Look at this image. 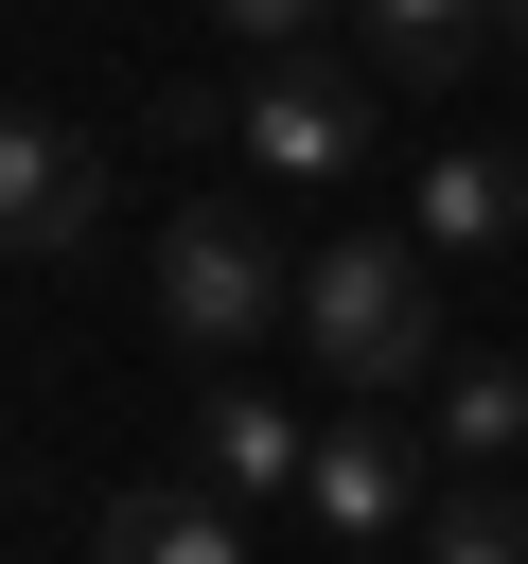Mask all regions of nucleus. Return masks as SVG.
I'll return each instance as SVG.
<instances>
[{
    "label": "nucleus",
    "mask_w": 528,
    "mask_h": 564,
    "mask_svg": "<svg viewBox=\"0 0 528 564\" xmlns=\"http://www.w3.org/2000/svg\"><path fill=\"white\" fill-rule=\"evenodd\" d=\"M422 476H440V441H422V423H387V405L352 388V405L317 423V458H299V511H317L334 546H387V529H422V511H440Z\"/></svg>",
    "instance_id": "nucleus-3"
},
{
    "label": "nucleus",
    "mask_w": 528,
    "mask_h": 564,
    "mask_svg": "<svg viewBox=\"0 0 528 564\" xmlns=\"http://www.w3.org/2000/svg\"><path fill=\"white\" fill-rule=\"evenodd\" d=\"M352 564H370V546H352Z\"/></svg>",
    "instance_id": "nucleus-14"
},
{
    "label": "nucleus",
    "mask_w": 528,
    "mask_h": 564,
    "mask_svg": "<svg viewBox=\"0 0 528 564\" xmlns=\"http://www.w3.org/2000/svg\"><path fill=\"white\" fill-rule=\"evenodd\" d=\"M422 564H528V476H458L422 511Z\"/></svg>",
    "instance_id": "nucleus-11"
},
{
    "label": "nucleus",
    "mask_w": 528,
    "mask_h": 564,
    "mask_svg": "<svg viewBox=\"0 0 528 564\" xmlns=\"http://www.w3.org/2000/svg\"><path fill=\"white\" fill-rule=\"evenodd\" d=\"M352 18H370V70H387V88H458L510 0H352Z\"/></svg>",
    "instance_id": "nucleus-10"
},
{
    "label": "nucleus",
    "mask_w": 528,
    "mask_h": 564,
    "mask_svg": "<svg viewBox=\"0 0 528 564\" xmlns=\"http://www.w3.org/2000/svg\"><path fill=\"white\" fill-rule=\"evenodd\" d=\"M299 458H317V423H282V405L229 370L211 423H194V476H211V494H299Z\"/></svg>",
    "instance_id": "nucleus-8"
},
{
    "label": "nucleus",
    "mask_w": 528,
    "mask_h": 564,
    "mask_svg": "<svg viewBox=\"0 0 528 564\" xmlns=\"http://www.w3.org/2000/svg\"><path fill=\"white\" fill-rule=\"evenodd\" d=\"M0 229H18V264H70V247L106 229V141L35 106V123L0 141Z\"/></svg>",
    "instance_id": "nucleus-5"
},
{
    "label": "nucleus",
    "mask_w": 528,
    "mask_h": 564,
    "mask_svg": "<svg viewBox=\"0 0 528 564\" xmlns=\"http://www.w3.org/2000/svg\"><path fill=\"white\" fill-rule=\"evenodd\" d=\"M88 564H246V529H229L211 476H123L88 511Z\"/></svg>",
    "instance_id": "nucleus-7"
},
{
    "label": "nucleus",
    "mask_w": 528,
    "mask_h": 564,
    "mask_svg": "<svg viewBox=\"0 0 528 564\" xmlns=\"http://www.w3.org/2000/svg\"><path fill=\"white\" fill-rule=\"evenodd\" d=\"M422 441H440L458 476H510V458H528V370H510V352H458L440 405H422Z\"/></svg>",
    "instance_id": "nucleus-9"
},
{
    "label": "nucleus",
    "mask_w": 528,
    "mask_h": 564,
    "mask_svg": "<svg viewBox=\"0 0 528 564\" xmlns=\"http://www.w3.org/2000/svg\"><path fill=\"white\" fill-rule=\"evenodd\" d=\"M510 35H528V0H510Z\"/></svg>",
    "instance_id": "nucleus-13"
},
{
    "label": "nucleus",
    "mask_w": 528,
    "mask_h": 564,
    "mask_svg": "<svg viewBox=\"0 0 528 564\" xmlns=\"http://www.w3.org/2000/svg\"><path fill=\"white\" fill-rule=\"evenodd\" d=\"M141 282H158V335H176V352H211V370H246L264 335H299V264H282L229 194H194V212L158 229V264H141Z\"/></svg>",
    "instance_id": "nucleus-2"
},
{
    "label": "nucleus",
    "mask_w": 528,
    "mask_h": 564,
    "mask_svg": "<svg viewBox=\"0 0 528 564\" xmlns=\"http://www.w3.org/2000/svg\"><path fill=\"white\" fill-rule=\"evenodd\" d=\"M229 141H246V176L334 194V176L370 159V88H352V70H317V53H264V70H246V106H229Z\"/></svg>",
    "instance_id": "nucleus-4"
},
{
    "label": "nucleus",
    "mask_w": 528,
    "mask_h": 564,
    "mask_svg": "<svg viewBox=\"0 0 528 564\" xmlns=\"http://www.w3.org/2000/svg\"><path fill=\"white\" fill-rule=\"evenodd\" d=\"M211 18H229V35H246V53H299V35H317V18H334V0H211Z\"/></svg>",
    "instance_id": "nucleus-12"
},
{
    "label": "nucleus",
    "mask_w": 528,
    "mask_h": 564,
    "mask_svg": "<svg viewBox=\"0 0 528 564\" xmlns=\"http://www.w3.org/2000/svg\"><path fill=\"white\" fill-rule=\"evenodd\" d=\"M405 229L475 282V264H510L528 247V141H440L422 159V194H405Z\"/></svg>",
    "instance_id": "nucleus-6"
},
{
    "label": "nucleus",
    "mask_w": 528,
    "mask_h": 564,
    "mask_svg": "<svg viewBox=\"0 0 528 564\" xmlns=\"http://www.w3.org/2000/svg\"><path fill=\"white\" fill-rule=\"evenodd\" d=\"M440 247L422 229H334L317 264H299V352L334 370V388H370V405H405V388H440L458 352H440Z\"/></svg>",
    "instance_id": "nucleus-1"
}]
</instances>
